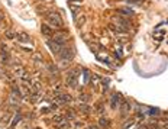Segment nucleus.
<instances>
[{"label":"nucleus","mask_w":168,"mask_h":129,"mask_svg":"<svg viewBox=\"0 0 168 129\" xmlns=\"http://www.w3.org/2000/svg\"><path fill=\"white\" fill-rule=\"evenodd\" d=\"M52 122H55V123H64V122H68V119L64 115H54L52 116Z\"/></svg>","instance_id":"12"},{"label":"nucleus","mask_w":168,"mask_h":129,"mask_svg":"<svg viewBox=\"0 0 168 129\" xmlns=\"http://www.w3.org/2000/svg\"><path fill=\"white\" fill-rule=\"evenodd\" d=\"M2 20H3V15L0 13V22H2Z\"/></svg>","instance_id":"35"},{"label":"nucleus","mask_w":168,"mask_h":129,"mask_svg":"<svg viewBox=\"0 0 168 129\" xmlns=\"http://www.w3.org/2000/svg\"><path fill=\"white\" fill-rule=\"evenodd\" d=\"M46 23L49 25L51 28H61L62 25V16L57 12H49L46 15Z\"/></svg>","instance_id":"1"},{"label":"nucleus","mask_w":168,"mask_h":129,"mask_svg":"<svg viewBox=\"0 0 168 129\" xmlns=\"http://www.w3.org/2000/svg\"><path fill=\"white\" fill-rule=\"evenodd\" d=\"M119 107H120V112H122V115H123V116H126V115L130 112V103H129V101H125L123 100V103H122Z\"/></svg>","instance_id":"11"},{"label":"nucleus","mask_w":168,"mask_h":129,"mask_svg":"<svg viewBox=\"0 0 168 129\" xmlns=\"http://www.w3.org/2000/svg\"><path fill=\"white\" fill-rule=\"evenodd\" d=\"M16 39L19 41V42H22V44H28V42H31V36H29L26 32H17L16 34Z\"/></svg>","instance_id":"10"},{"label":"nucleus","mask_w":168,"mask_h":129,"mask_svg":"<svg viewBox=\"0 0 168 129\" xmlns=\"http://www.w3.org/2000/svg\"><path fill=\"white\" fill-rule=\"evenodd\" d=\"M99 123H100L101 128L107 129L109 126H110V119H106V118H100V120H99Z\"/></svg>","instance_id":"17"},{"label":"nucleus","mask_w":168,"mask_h":129,"mask_svg":"<svg viewBox=\"0 0 168 129\" xmlns=\"http://www.w3.org/2000/svg\"><path fill=\"white\" fill-rule=\"evenodd\" d=\"M61 90H62V86L60 84V83L55 84V87H54V93H55V94H60V93H61Z\"/></svg>","instance_id":"27"},{"label":"nucleus","mask_w":168,"mask_h":129,"mask_svg":"<svg viewBox=\"0 0 168 129\" xmlns=\"http://www.w3.org/2000/svg\"><path fill=\"white\" fill-rule=\"evenodd\" d=\"M80 126H81V122H75L74 123V128H80Z\"/></svg>","instance_id":"34"},{"label":"nucleus","mask_w":168,"mask_h":129,"mask_svg":"<svg viewBox=\"0 0 168 129\" xmlns=\"http://www.w3.org/2000/svg\"><path fill=\"white\" fill-rule=\"evenodd\" d=\"M31 101H32V103L41 101V94H38V93H34V94L31 96Z\"/></svg>","instance_id":"24"},{"label":"nucleus","mask_w":168,"mask_h":129,"mask_svg":"<svg viewBox=\"0 0 168 129\" xmlns=\"http://www.w3.org/2000/svg\"><path fill=\"white\" fill-rule=\"evenodd\" d=\"M73 100V97L67 93H60V94H57L55 97V103L58 106H64V105H68L70 101Z\"/></svg>","instance_id":"5"},{"label":"nucleus","mask_w":168,"mask_h":129,"mask_svg":"<svg viewBox=\"0 0 168 129\" xmlns=\"http://www.w3.org/2000/svg\"><path fill=\"white\" fill-rule=\"evenodd\" d=\"M73 2H83V0H73Z\"/></svg>","instance_id":"36"},{"label":"nucleus","mask_w":168,"mask_h":129,"mask_svg":"<svg viewBox=\"0 0 168 129\" xmlns=\"http://www.w3.org/2000/svg\"><path fill=\"white\" fill-rule=\"evenodd\" d=\"M0 60L3 62H9V54L6 52V51H2V54H0Z\"/></svg>","instance_id":"22"},{"label":"nucleus","mask_w":168,"mask_h":129,"mask_svg":"<svg viewBox=\"0 0 168 129\" xmlns=\"http://www.w3.org/2000/svg\"><path fill=\"white\" fill-rule=\"evenodd\" d=\"M159 129H168V122H165V123L161 125V128H159Z\"/></svg>","instance_id":"32"},{"label":"nucleus","mask_w":168,"mask_h":129,"mask_svg":"<svg viewBox=\"0 0 168 129\" xmlns=\"http://www.w3.org/2000/svg\"><path fill=\"white\" fill-rule=\"evenodd\" d=\"M15 76L19 77V79H22L23 81H31V76H29V73L23 67L15 68Z\"/></svg>","instance_id":"6"},{"label":"nucleus","mask_w":168,"mask_h":129,"mask_svg":"<svg viewBox=\"0 0 168 129\" xmlns=\"http://www.w3.org/2000/svg\"><path fill=\"white\" fill-rule=\"evenodd\" d=\"M41 32H42V35H44V36H46L48 39H49V38H52V35H54V32H52V28H51L48 23H42V25H41Z\"/></svg>","instance_id":"8"},{"label":"nucleus","mask_w":168,"mask_h":129,"mask_svg":"<svg viewBox=\"0 0 168 129\" xmlns=\"http://www.w3.org/2000/svg\"><path fill=\"white\" fill-rule=\"evenodd\" d=\"M60 60H68V61H71L74 58V50L73 48H70V46H64L60 50V52L57 54Z\"/></svg>","instance_id":"3"},{"label":"nucleus","mask_w":168,"mask_h":129,"mask_svg":"<svg viewBox=\"0 0 168 129\" xmlns=\"http://www.w3.org/2000/svg\"><path fill=\"white\" fill-rule=\"evenodd\" d=\"M12 93H13V94H16V96H19V97H22V93H20L19 87L15 86V84H12Z\"/></svg>","instance_id":"23"},{"label":"nucleus","mask_w":168,"mask_h":129,"mask_svg":"<svg viewBox=\"0 0 168 129\" xmlns=\"http://www.w3.org/2000/svg\"><path fill=\"white\" fill-rule=\"evenodd\" d=\"M9 103H10L12 106H17V105H19V96L12 93V94L9 96Z\"/></svg>","instance_id":"16"},{"label":"nucleus","mask_w":168,"mask_h":129,"mask_svg":"<svg viewBox=\"0 0 168 129\" xmlns=\"http://www.w3.org/2000/svg\"><path fill=\"white\" fill-rule=\"evenodd\" d=\"M122 103H123V99H122V96H120V94H118V93H116V94H113V96H112V100H110V106H112L113 109H118V107L120 106Z\"/></svg>","instance_id":"7"},{"label":"nucleus","mask_w":168,"mask_h":129,"mask_svg":"<svg viewBox=\"0 0 168 129\" xmlns=\"http://www.w3.org/2000/svg\"><path fill=\"white\" fill-rule=\"evenodd\" d=\"M75 116H77L75 110H74V109H68L67 115H65V118H67V119H75Z\"/></svg>","instance_id":"19"},{"label":"nucleus","mask_w":168,"mask_h":129,"mask_svg":"<svg viewBox=\"0 0 168 129\" xmlns=\"http://www.w3.org/2000/svg\"><path fill=\"white\" fill-rule=\"evenodd\" d=\"M6 38H9V39H15V38H16V34H15L13 31H6Z\"/></svg>","instance_id":"26"},{"label":"nucleus","mask_w":168,"mask_h":129,"mask_svg":"<svg viewBox=\"0 0 168 129\" xmlns=\"http://www.w3.org/2000/svg\"><path fill=\"white\" fill-rule=\"evenodd\" d=\"M84 129H99V126L97 125H89V126H86Z\"/></svg>","instance_id":"31"},{"label":"nucleus","mask_w":168,"mask_h":129,"mask_svg":"<svg viewBox=\"0 0 168 129\" xmlns=\"http://www.w3.org/2000/svg\"><path fill=\"white\" fill-rule=\"evenodd\" d=\"M79 19H80V20H77V26H83V23L86 22V16L83 15V16H80Z\"/></svg>","instance_id":"29"},{"label":"nucleus","mask_w":168,"mask_h":129,"mask_svg":"<svg viewBox=\"0 0 168 129\" xmlns=\"http://www.w3.org/2000/svg\"><path fill=\"white\" fill-rule=\"evenodd\" d=\"M80 100H81V103H89L90 101V94H87V93H81V94H80Z\"/></svg>","instance_id":"20"},{"label":"nucleus","mask_w":168,"mask_h":129,"mask_svg":"<svg viewBox=\"0 0 168 129\" xmlns=\"http://www.w3.org/2000/svg\"><path fill=\"white\" fill-rule=\"evenodd\" d=\"M46 70H48V71H49V73L52 74L54 77H57V76H58V67H55L54 64H46Z\"/></svg>","instance_id":"15"},{"label":"nucleus","mask_w":168,"mask_h":129,"mask_svg":"<svg viewBox=\"0 0 168 129\" xmlns=\"http://www.w3.org/2000/svg\"><path fill=\"white\" fill-rule=\"evenodd\" d=\"M70 62L68 60H60V65H58V68H61V70H67L68 67H70Z\"/></svg>","instance_id":"18"},{"label":"nucleus","mask_w":168,"mask_h":129,"mask_svg":"<svg viewBox=\"0 0 168 129\" xmlns=\"http://www.w3.org/2000/svg\"><path fill=\"white\" fill-rule=\"evenodd\" d=\"M52 39L55 41L57 44L60 45L61 48L67 46V39H68V35L65 32H57V34L52 35Z\"/></svg>","instance_id":"4"},{"label":"nucleus","mask_w":168,"mask_h":129,"mask_svg":"<svg viewBox=\"0 0 168 129\" xmlns=\"http://www.w3.org/2000/svg\"><path fill=\"white\" fill-rule=\"evenodd\" d=\"M34 61H39V62H42V57H41L39 54H38V55L35 54V55H34Z\"/></svg>","instance_id":"30"},{"label":"nucleus","mask_w":168,"mask_h":129,"mask_svg":"<svg viewBox=\"0 0 168 129\" xmlns=\"http://www.w3.org/2000/svg\"><path fill=\"white\" fill-rule=\"evenodd\" d=\"M97 110H99V113H103V106L99 105V106H97Z\"/></svg>","instance_id":"33"},{"label":"nucleus","mask_w":168,"mask_h":129,"mask_svg":"<svg viewBox=\"0 0 168 129\" xmlns=\"http://www.w3.org/2000/svg\"><path fill=\"white\" fill-rule=\"evenodd\" d=\"M165 35V31H159V32H154V38L157 41H161L163 39V36Z\"/></svg>","instance_id":"21"},{"label":"nucleus","mask_w":168,"mask_h":129,"mask_svg":"<svg viewBox=\"0 0 168 129\" xmlns=\"http://www.w3.org/2000/svg\"><path fill=\"white\" fill-rule=\"evenodd\" d=\"M46 45H48V48H49V50L52 51L54 54H58V52H60V50H61V46L57 44V42L52 39V38H49V39L46 41Z\"/></svg>","instance_id":"9"},{"label":"nucleus","mask_w":168,"mask_h":129,"mask_svg":"<svg viewBox=\"0 0 168 129\" xmlns=\"http://www.w3.org/2000/svg\"><path fill=\"white\" fill-rule=\"evenodd\" d=\"M41 90H42V84H41L39 81L34 80V81H32V87H31V91H32V93H39Z\"/></svg>","instance_id":"13"},{"label":"nucleus","mask_w":168,"mask_h":129,"mask_svg":"<svg viewBox=\"0 0 168 129\" xmlns=\"http://www.w3.org/2000/svg\"><path fill=\"white\" fill-rule=\"evenodd\" d=\"M68 126H70V123H68V122H64V123H55V128L57 129H67Z\"/></svg>","instance_id":"25"},{"label":"nucleus","mask_w":168,"mask_h":129,"mask_svg":"<svg viewBox=\"0 0 168 129\" xmlns=\"http://www.w3.org/2000/svg\"><path fill=\"white\" fill-rule=\"evenodd\" d=\"M79 110L83 113V115H89V113L91 112V109H90V106L87 105V103H81V105L79 106Z\"/></svg>","instance_id":"14"},{"label":"nucleus","mask_w":168,"mask_h":129,"mask_svg":"<svg viewBox=\"0 0 168 129\" xmlns=\"http://www.w3.org/2000/svg\"><path fill=\"white\" fill-rule=\"evenodd\" d=\"M79 76H80V70H79V68H75L73 73L68 74V76H67V86H68V87L75 89V87L79 86Z\"/></svg>","instance_id":"2"},{"label":"nucleus","mask_w":168,"mask_h":129,"mask_svg":"<svg viewBox=\"0 0 168 129\" xmlns=\"http://www.w3.org/2000/svg\"><path fill=\"white\" fill-rule=\"evenodd\" d=\"M119 13H120V15H132L133 12L130 10V9H120V10H119Z\"/></svg>","instance_id":"28"}]
</instances>
